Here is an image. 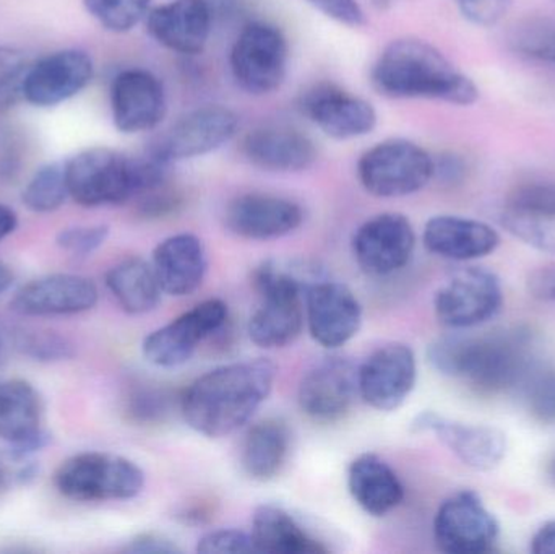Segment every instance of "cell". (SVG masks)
Masks as SVG:
<instances>
[{
    "mask_svg": "<svg viewBox=\"0 0 555 554\" xmlns=\"http://www.w3.org/2000/svg\"><path fill=\"white\" fill-rule=\"evenodd\" d=\"M534 554H555V519L544 524L531 540Z\"/></svg>",
    "mask_w": 555,
    "mask_h": 554,
    "instance_id": "bcb514c9",
    "label": "cell"
},
{
    "mask_svg": "<svg viewBox=\"0 0 555 554\" xmlns=\"http://www.w3.org/2000/svg\"><path fill=\"white\" fill-rule=\"evenodd\" d=\"M7 478H9V475H7L5 467H3L2 462H0V490L5 487Z\"/></svg>",
    "mask_w": 555,
    "mask_h": 554,
    "instance_id": "f907efd6",
    "label": "cell"
},
{
    "mask_svg": "<svg viewBox=\"0 0 555 554\" xmlns=\"http://www.w3.org/2000/svg\"><path fill=\"white\" fill-rule=\"evenodd\" d=\"M240 127V117L233 109L220 104L197 107L179 117L149 153L172 165L184 159L198 158L227 145Z\"/></svg>",
    "mask_w": 555,
    "mask_h": 554,
    "instance_id": "9c48e42d",
    "label": "cell"
},
{
    "mask_svg": "<svg viewBox=\"0 0 555 554\" xmlns=\"http://www.w3.org/2000/svg\"><path fill=\"white\" fill-rule=\"evenodd\" d=\"M463 16L473 25L492 26L507 13L511 0H455Z\"/></svg>",
    "mask_w": 555,
    "mask_h": 554,
    "instance_id": "b9f144b4",
    "label": "cell"
},
{
    "mask_svg": "<svg viewBox=\"0 0 555 554\" xmlns=\"http://www.w3.org/2000/svg\"><path fill=\"white\" fill-rule=\"evenodd\" d=\"M152 0H83L87 12L107 31H132L150 12Z\"/></svg>",
    "mask_w": 555,
    "mask_h": 554,
    "instance_id": "e575fe53",
    "label": "cell"
},
{
    "mask_svg": "<svg viewBox=\"0 0 555 554\" xmlns=\"http://www.w3.org/2000/svg\"><path fill=\"white\" fill-rule=\"evenodd\" d=\"M300 109L322 132L336 140L367 136L377 126L374 106L338 85H313L300 98Z\"/></svg>",
    "mask_w": 555,
    "mask_h": 554,
    "instance_id": "44dd1931",
    "label": "cell"
},
{
    "mask_svg": "<svg viewBox=\"0 0 555 554\" xmlns=\"http://www.w3.org/2000/svg\"><path fill=\"white\" fill-rule=\"evenodd\" d=\"M100 292L93 280L75 273H52L23 285L10 301V309L28 318L75 315L91 311Z\"/></svg>",
    "mask_w": 555,
    "mask_h": 554,
    "instance_id": "ffe728a7",
    "label": "cell"
},
{
    "mask_svg": "<svg viewBox=\"0 0 555 554\" xmlns=\"http://www.w3.org/2000/svg\"><path fill=\"white\" fill-rule=\"evenodd\" d=\"M124 552L135 554H178L181 553L182 550L179 549L171 539H168V537L149 532L133 537V539L127 543Z\"/></svg>",
    "mask_w": 555,
    "mask_h": 554,
    "instance_id": "7bdbcfd3",
    "label": "cell"
},
{
    "mask_svg": "<svg viewBox=\"0 0 555 554\" xmlns=\"http://www.w3.org/2000/svg\"><path fill=\"white\" fill-rule=\"evenodd\" d=\"M372 85L395 100H437L469 106L479 98L475 81L424 39L391 41L372 68Z\"/></svg>",
    "mask_w": 555,
    "mask_h": 554,
    "instance_id": "3957f363",
    "label": "cell"
},
{
    "mask_svg": "<svg viewBox=\"0 0 555 554\" xmlns=\"http://www.w3.org/2000/svg\"><path fill=\"white\" fill-rule=\"evenodd\" d=\"M93 61L87 52L64 49L29 64L23 81V100L33 106L52 107L77 96L93 78Z\"/></svg>",
    "mask_w": 555,
    "mask_h": 554,
    "instance_id": "d6986e66",
    "label": "cell"
},
{
    "mask_svg": "<svg viewBox=\"0 0 555 554\" xmlns=\"http://www.w3.org/2000/svg\"><path fill=\"white\" fill-rule=\"evenodd\" d=\"M227 321L228 306L221 299H207L146 335L142 344L143 357L165 370L182 366L194 357L198 345L217 334Z\"/></svg>",
    "mask_w": 555,
    "mask_h": 554,
    "instance_id": "8fae6325",
    "label": "cell"
},
{
    "mask_svg": "<svg viewBox=\"0 0 555 554\" xmlns=\"http://www.w3.org/2000/svg\"><path fill=\"white\" fill-rule=\"evenodd\" d=\"M359 396L378 412H395L413 392L416 355L410 345L393 342L378 347L359 366Z\"/></svg>",
    "mask_w": 555,
    "mask_h": 554,
    "instance_id": "7c38bea8",
    "label": "cell"
},
{
    "mask_svg": "<svg viewBox=\"0 0 555 554\" xmlns=\"http://www.w3.org/2000/svg\"><path fill=\"white\" fill-rule=\"evenodd\" d=\"M68 195L65 163H49L29 179L23 189L22 202L33 214H52L59 210Z\"/></svg>",
    "mask_w": 555,
    "mask_h": 554,
    "instance_id": "1f68e13d",
    "label": "cell"
},
{
    "mask_svg": "<svg viewBox=\"0 0 555 554\" xmlns=\"http://www.w3.org/2000/svg\"><path fill=\"white\" fill-rule=\"evenodd\" d=\"M306 2L339 25L359 28L365 23V13L358 0H306Z\"/></svg>",
    "mask_w": 555,
    "mask_h": 554,
    "instance_id": "60d3db41",
    "label": "cell"
},
{
    "mask_svg": "<svg viewBox=\"0 0 555 554\" xmlns=\"http://www.w3.org/2000/svg\"><path fill=\"white\" fill-rule=\"evenodd\" d=\"M413 431L433 433L463 465L476 472L494 471L507 454V436L494 426L469 425L424 412L414 418Z\"/></svg>",
    "mask_w": 555,
    "mask_h": 554,
    "instance_id": "2e32d148",
    "label": "cell"
},
{
    "mask_svg": "<svg viewBox=\"0 0 555 554\" xmlns=\"http://www.w3.org/2000/svg\"><path fill=\"white\" fill-rule=\"evenodd\" d=\"M16 227H18V217H16L15 210L0 204V241L9 237Z\"/></svg>",
    "mask_w": 555,
    "mask_h": 554,
    "instance_id": "7dc6e473",
    "label": "cell"
},
{
    "mask_svg": "<svg viewBox=\"0 0 555 554\" xmlns=\"http://www.w3.org/2000/svg\"><path fill=\"white\" fill-rule=\"evenodd\" d=\"M502 302L504 292L499 276L481 267H466L437 289L434 311L440 324L466 331L495 318Z\"/></svg>",
    "mask_w": 555,
    "mask_h": 554,
    "instance_id": "52a82bcc",
    "label": "cell"
},
{
    "mask_svg": "<svg viewBox=\"0 0 555 554\" xmlns=\"http://www.w3.org/2000/svg\"><path fill=\"white\" fill-rule=\"evenodd\" d=\"M197 552L230 554L256 552L250 533L236 529L211 530L198 540Z\"/></svg>",
    "mask_w": 555,
    "mask_h": 554,
    "instance_id": "ab89813d",
    "label": "cell"
},
{
    "mask_svg": "<svg viewBox=\"0 0 555 554\" xmlns=\"http://www.w3.org/2000/svg\"><path fill=\"white\" fill-rule=\"evenodd\" d=\"M423 241L426 249L440 259L469 262L495 253L501 236L485 221L439 215L427 221Z\"/></svg>",
    "mask_w": 555,
    "mask_h": 554,
    "instance_id": "d4e9b609",
    "label": "cell"
},
{
    "mask_svg": "<svg viewBox=\"0 0 555 554\" xmlns=\"http://www.w3.org/2000/svg\"><path fill=\"white\" fill-rule=\"evenodd\" d=\"M114 126L124 133L155 129L166 114V93L162 81L143 68L120 72L111 85Z\"/></svg>",
    "mask_w": 555,
    "mask_h": 554,
    "instance_id": "603a6c76",
    "label": "cell"
},
{
    "mask_svg": "<svg viewBox=\"0 0 555 554\" xmlns=\"http://www.w3.org/2000/svg\"><path fill=\"white\" fill-rule=\"evenodd\" d=\"M427 360L437 373L482 394L518 390L534 366L533 340L524 328L491 334H453L437 338L427 350Z\"/></svg>",
    "mask_w": 555,
    "mask_h": 554,
    "instance_id": "6da1fadb",
    "label": "cell"
},
{
    "mask_svg": "<svg viewBox=\"0 0 555 554\" xmlns=\"http://www.w3.org/2000/svg\"><path fill=\"white\" fill-rule=\"evenodd\" d=\"M106 286L127 314H146L162 299L163 289L155 269L140 257L116 263L106 273Z\"/></svg>",
    "mask_w": 555,
    "mask_h": 554,
    "instance_id": "4dcf8cb0",
    "label": "cell"
},
{
    "mask_svg": "<svg viewBox=\"0 0 555 554\" xmlns=\"http://www.w3.org/2000/svg\"><path fill=\"white\" fill-rule=\"evenodd\" d=\"M256 552L269 554H323L325 545L300 527V524L281 507L263 504L254 513L250 530Z\"/></svg>",
    "mask_w": 555,
    "mask_h": 554,
    "instance_id": "f1b7e54d",
    "label": "cell"
},
{
    "mask_svg": "<svg viewBox=\"0 0 555 554\" xmlns=\"http://www.w3.org/2000/svg\"><path fill=\"white\" fill-rule=\"evenodd\" d=\"M359 366L332 357L313 364L299 384L297 402L317 423H335L351 412L359 396Z\"/></svg>",
    "mask_w": 555,
    "mask_h": 554,
    "instance_id": "4fadbf2b",
    "label": "cell"
},
{
    "mask_svg": "<svg viewBox=\"0 0 555 554\" xmlns=\"http://www.w3.org/2000/svg\"><path fill=\"white\" fill-rule=\"evenodd\" d=\"M501 224L527 246L555 256V181L515 185L505 198Z\"/></svg>",
    "mask_w": 555,
    "mask_h": 554,
    "instance_id": "9a60e30c",
    "label": "cell"
},
{
    "mask_svg": "<svg viewBox=\"0 0 555 554\" xmlns=\"http://www.w3.org/2000/svg\"><path fill=\"white\" fill-rule=\"evenodd\" d=\"M243 153L257 168L272 172H300L317 162V149L306 133L291 127L267 126L250 130Z\"/></svg>",
    "mask_w": 555,
    "mask_h": 554,
    "instance_id": "484cf974",
    "label": "cell"
},
{
    "mask_svg": "<svg viewBox=\"0 0 555 554\" xmlns=\"http://www.w3.org/2000/svg\"><path fill=\"white\" fill-rule=\"evenodd\" d=\"M374 2L377 3V5L385 7L388 5V3L393 2V0H374Z\"/></svg>",
    "mask_w": 555,
    "mask_h": 554,
    "instance_id": "816d5d0a",
    "label": "cell"
},
{
    "mask_svg": "<svg viewBox=\"0 0 555 554\" xmlns=\"http://www.w3.org/2000/svg\"><path fill=\"white\" fill-rule=\"evenodd\" d=\"M465 163L455 155L442 156L437 162L434 159V178L442 179L443 182H459L465 176Z\"/></svg>",
    "mask_w": 555,
    "mask_h": 554,
    "instance_id": "f6af8a7d",
    "label": "cell"
},
{
    "mask_svg": "<svg viewBox=\"0 0 555 554\" xmlns=\"http://www.w3.org/2000/svg\"><path fill=\"white\" fill-rule=\"evenodd\" d=\"M358 178L375 197H406L433 181L434 158L411 140H385L361 156Z\"/></svg>",
    "mask_w": 555,
    "mask_h": 554,
    "instance_id": "8992f818",
    "label": "cell"
},
{
    "mask_svg": "<svg viewBox=\"0 0 555 554\" xmlns=\"http://www.w3.org/2000/svg\"><path fill=\"white\" fill-rule=\"evenodd\" d=\"M126 413L135 423H156L168 413V396L153 387H139L127 397Z\"/></svg>",
    "mask_w": 555,
    "mask_h": 554,
    "instance_id": "74e56055",
    "label": "cell"
},
{
    "mask_svg": "<svg viewBox=\"0 0 555 554\" xmlns=\"http://www.w3.org/2000/svg\"><path fill=\"white\" fill-rule=\"evenodd\" d=\"M501 526L476 491H456L440 504L434 519V539L440 552L482 554L492 550Z\"/></svg>",
    "mask_w": 555,
    "mask_h": 554,
    "instance_id": "30bf717a",
    "label": "cell"
},
{
    "mask_svg": "<svg viewBox=\"0 0 555 554\" xmlns=\"http://www.w3.org/2000/svg\"><path fill=\"white\" fill-rule=\"evenodd\" d=\"M416 247V233L404 215L380 214L359 227L352 254L362 272L388 276L408 266Z\"/></svg>",
    "mask_w": 555,
    "mask_h": 554,
    "instance_id": "5bb4252c",
    "label": "cell"
},
{
    "mask_svg": "<svg viewBox=\"0 0 555 554\" xmlns=\"http://www.w3.org/2000/svg\"><path fill=\"white\" fill-rule=\"evenodd\" d=\"M16 345L23 355L42 363L65 361L74 357V345L54 332H23Z\"/></svg>",
    "mask_w": 555,
    "mask_h": 554,
    "instance_id": "8d00e7d4",
    "label": "cell"
},
{
    "mask_svg": "<svg viewBox=\"0 0 555 554\" xmlns=\"http://www.w3.org/2000/svg\"><path fill=\"white\" fill-rule=\"evenodd\" d=\"M302 207L280 195L249 192L224 208V224L243 240L270 241L287 236L302 224Z\"/></svg>",
    "mask_w": 555,
    "mask_h": 554,
    "instance_id": "7402d4cb",
    "label": "cell"
},
{
    "mask_svg": "<svg viewBox=\"0 0 555 554\" xmlns=\"http://www.w3.org/2000/svg\"><path fill=\"white\" fill-rule=\"evenodd\" d=\"M306 321L317 344L336 350L358 335L362 308L348 286L326 276L307 292Z\"/></svg>",
    "mask_w": 555,
    "mask_h": 554,
    "instance_id": "e0dca14e",
    "label": "cell"
},
{
    "mask_svg": "<svg viewBox=\"0 0 555 554\" xmlns=\"http://www.w3.org/2000/svg\"><path fill=\"white\" fill-rule=\"evenodd\" d=\"M528 289L541 301L555 302V263L534 270L528 279Z\"/></svg>",
    "mask_w": 555,
    "mask_h": 554,
    "instance_id": "ee69618b",
    "label": "cell"
},
{
    "mask_svg": "<svg viewBox=\"0 0 555 554\" xmlns=\"http://www.w3.org/2000/svg\"><path fill=\"white\" fill-rule=\"evenodd\" d=\"M276 368L266 358L224 364L198 377L181 399L185 423L218 439L243 428L272 394Z\"/></svg>",
    "mask_w": 555,
    "mask_h": 554,
    "instance_id": "7a4b0ae2",
    "label": "cell"
},
{
    "mask_svg": "<svg viewBox=\"0 0 555 554\" xmlns=\"http://www.w3.org/2000/svg\"><path fill=\"white\" fill-rule=\"evenodd\" d=\"M508 44L525 57L555 65V20H521L508 33Z\"/></svg>",
    "mask_w": 555,
    "mask_h": 554,
    "instance_id": "d6a6232c",
    "label": "cell"
},
{
    "mask_svg": "<svg viewBox=\"0 0 555 554\" xmlns=\"http://www.w3.org/2000/svg\"><path fill=\"white\" fill-rule=\"evenodd\" d=\"M54 487L75 503L133 500L145 487V474L135 462L109 452H81L59 465Z\"/></svg>",
    "mask_w": 555,
    "mask_h": 554,
    "instance_id": "5b68a950",
    "label": "cell"
},
{
    "mask_svg": "<svg viewBox=\"0 0 555 554\" xmlns=\"http://www.w3.org/2000/svg\"><path fill=\"white\" fill-rule=\"evenodd\" d=\"M153 269L166 295H192L207 273V250L201 237L191 233L166 237L153 253Z\"/></svg>",
    "mask_w": 555,
    "mask_h": 554,
    "instance_id": "4316f807",
    "label": "cell"
},
{
    "mask_svg": "<svg viewBox=\"0 0 555 554\" xmlns=\"http://www.w3.org/2000/svg\"><path fill=\"white\" fill-rule=\"evenodd\" d=\"M214 22L208 0H175L150 10L145 23L158 44L179 54H201Z\"/></svg>",
    "mask_w": 555,
    "mask_h": 554,
    "instance_id": "cb8c5ba5",
    "label": "cell"
},
{
    "mask_svg": "<svg viewBox=\"0 0 555 554\" xmlns=\"http://www.w3.org/2000/svg\"><path fill=\"white\" fill-rule=\"evenodd\" d=\"M289 48L276 26L253 22L244 26L231 51L234 80L250 94H270L286 78Z\"/></svg>",
    "mask_w": 555,
    "mask_h": 554,
    "instance_id": "ba28073f",
    "label": "cell"
},
{
    "mask_svg": "<svg viewBox=\"0 0 555 554\" xmlns=\"http://www.w3.org/2000/svg\"><path fill=\"white\" fill-rule=\"evenodd\" d=\"M44 405L38 390L23 379L0 381V441L15 461L41 451L49 442Z\"/></svg>",
    "mask_w": 555,
    "mask_h": 554,
    "instance_id": "ac0fdd59",
    "label": "cell"
},
{
    "mask_svg": "<svg viewBox=\"0 0 555 554\" xmlns=\"http://www.w3.org/2000/svg\"><path fill=\"white\" fill-rule=\"evenodd\" d=\"M109 236L106 224H91V227H68L59 231L57 246L65 253L74 256H90L100 249Z\"/></svg>",
    "mask_w": 555,
    "mask_h": 554,
    "instance_id": "f35d334b",
    "label": "cell"
},
{
    "mask_svg": "<svg viewBox=\"0 0 555 554\" xmlns=\"http://www.w3.org/2000/svg\"><path fill=\"white\" fill-rule=\"evenodd\" d=\"M518 392L534 422L555 426V368L534 364Z\"/></svg>",
    "mask_w": 555,
    "mask_h": 554,
    "instance_id": "836d02e7",
    "label": "cell"
},
{
    "mask_svg": "<svg viewBox=\"0 0 555 554\" xmlns=\"http://www.w3.org/2000/svg\"><path fill=\"white\" fill-rule=\"evenodd\" d=\"M352 500L372 517H384L404 500V487L397 472L377 454H361L348 468Z\"/></svg>",
    "mask_w": 555,
    "mask_h": 554,
    "instance_id": "83f0119b",
    "label": "cell"
},
{
    "mask_svg": "<svg viewBox=\"0 0 555 554\" xmlns=\"http://www.w3.org/2000/svg\"><path fill=\"white\" fill-rule=\"evenodd\" d=\"M13 285V272L10 270L9 266H5V263L0 262V296L3 295V293L9 292L10 288H12Z\"/></svg>",
    "mask_w": 555,
    "mask_h": 554,
    "instance_id": "c3c4849f",
    "label": "cell"
},
{
    "mask_svg": "<svg viewBox=\"0 0 555 554\" xmlns=\"http://www.w3.org/2000/svg\"><path fill=\"white\" fill-rule=\"evenodd\" d=\"M28 68V59L22 51L0 46V111L9 109L23 98V81Z\"/></svg>",
    "mask_w": 555,
    "mask_h": 554,
    "instance_id": "d590c367",
    "label": "cell"
},
{
    "mask_svg": "<svg viewBox=\"0 0 555 554\" xmlns=\"http://www.w3.org/2000/svg\"><path fill=\"white\" fill-rule=\"evenodd\" d=\"M289 428L280 420L257 423L244 436L241 446V467L256 481L276 478L289 455Z\"/></svg>",
    "mask_w": 555,
    "mask_h": 554,
    "instance_id": "f546056e",
    "label": "cell"
},
{
    "mask_svg": "<svg viewBox=\"0 0 555 554\" xmlns=\"http://www.w3.org/2000/svg\"><path fill=\"white\" fill-rule=\"evenodd\" d=\"M169 166L149 152L129 156L107 146H91L65 162L68 195L88 208L127 204L168 184Z\"/></svg>",
    "mask_w": 555,
    "mask_h": 554,
    "instance_id": "277c9868",
    "label": "cell"
},
{
    "mask_svg": "<svg viewBox=\"0 0 555 554\" xmlns=\"http://www.w3.org/2000/svg\"><path fill=\"white\" fill-rule=\"evenodd\" d=\"M547 477H550V480L553 481L555 487V455L551 459L550 465H547Z\"/></svg>",
    "mask_w": 555,
    "mask_h": 554,
    "instance_id": "681fc988",
    "label": "cell"
}]
</instances>
